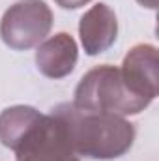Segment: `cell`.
Here are the masks:
<instances>
[{"label": "cell", "instance_id": "cell-8", "mask_svg": "<svg viewBox=\"0 0 159 161\" xmlns=\"http://www.w3.org/2000/svg\"><path fill=\"white\" fill-rule=\"evenodd\" d=\"M41 113L30 105H13L0 113V142L13 150L23 135L40 120Z\"/></svg>", "mask_w": 159, "mask_h": 161}, {"label": "cell", "instance_id": "cell-4", "mask_svg": "<svg viewBox=\"0 0 159 161\" xmlns=\"http://www.w3.org/2000/svg\"><path fill=\"white\" fill-rule=\"evenodd\" d=\"M17 161H68L73 158L64 120L56 114H41L13 148Z\"/></svg>", "mask_w": 159, "mask_h": 161}, {"label": "cell", "instance_id": "cell-2", "mask_svg": "<svg viewBox=\"0 0 159 161\" xmlns=\"http://www.w3.org/2000/svg\"><path fill=\"white\" fill-rule=\"evenodd\" d=\"M152 101L135 96L122 79L120 68L103 64L82 75L75 88L73 107L84 113L135 116L140 114Z\"/></svg>", "mask_w": 159, "mask_h": 161}, {"label": "cell", "instance_id": "cell-10", "mask_svg": "<svg viewBox=\"0 0 159 161\" xmlns=\"http://www.w3.org/2000/svg\"><path fill=\"white\" fill-rule=\"evenodd\" d=\"M142 8H148V9H156L157 8V0H137Z\"/></svg>", "mask_w": 159, "mask_h": 161}, {"label": "cell", "instance_id": "cell-5", "mask_svg": "<svg viewBox=\"0 0 159 161\" xmlns=\"http://www.w3.org/2000/svg\"><path fill=\"white\" fill-rule=\"evenodd\" d=\"M125 86L139 97L154 101L159 94V53L156 45L139 43L123 58L120 68Z\"/></svg>", "mask_w": 159, "mask_h": 161}, {"label": "cell", "instance_id": "cell-3", "mask_svg": "<svg viewBox=\"0 0 159 161\" xmlns=\"http://www.w3.org/2000/svg\"><path fill=\"white\" fill-rule=\"evenodd\" d=\"M52 11L43 0H19L0 21V38L13 51H28L49 36Z\"/></svg>", "mask_w": 159, "mask_h": 161}, {"label": "cell", "instance_id": "cell-11", "mask_svg": "<svg viewBox=\"0 0 159 161\" xmlns=\"http://www.w3.org/2000/svg\"><path fill=\"white\" fill-rule=\"evenodd\" d=\"M68 161H80V159H79V158H77V156H73V158H69V159H68Z\"/></svg>", "mask_w": 159, "mask_h": 161}, {"label": "cell", "instance_id": "cell-7", "mask_svg": "<svg viewBox=\"0 0 159 161\" xmlns=\"http://www.w3.org/2000/svg\"><path fill=\"white\" fill-rule=\"evenodd\" d=\"M79 60L77 41L68 32H58L41 41L36 51V68L49 79H64L73 73Z\"/></svg>", "mask_w": 159, "mask_h": 161}, {"label": "cell", "instance_id": "cell-1", "mask_svg": "<svg viewBox=\"0 0 159 161\" xmlns=\"http://www.w3.org/2000/svg\"><path fill=\"white\" fill-rule=\"evenodd\" d=\"M52 113L66 124L75 156L101 161L116 159L125 156L135 142V125L122 116L84 113L73 103H60Z\"/></svg>", "mask_w": 159, "mask_h": 161}, {"label": "cell", "instance_id": "cell-9", "mask_svg": "<svg viewBox=\"0 0 159 161\" xmlns=\"http://www.w3.org/2000/svg\"><path fill=\"white\" fill-rule=\"evenodd\" d=\"M54 2L64 9H77V8H82L84 4H88L92 0H54Z\"/></svg>", "mask_w": 159, "mask_h": 161}, {"label": "cell", "instance_id": "cell-6", "mask_svg": "<svg viewBox=\"0 0 159 161\" xmlns=\"http://www.w3.org/2000/svg\"><path fill=\"white\" fill-rule=\"evenodd\" d=\"M79 36L88 56H97L109 51L118 36L116 13L103 2L92 6L79 21Z\"/></svg>", "mask_w": 159, "mask_h": 161}]
</instances>
